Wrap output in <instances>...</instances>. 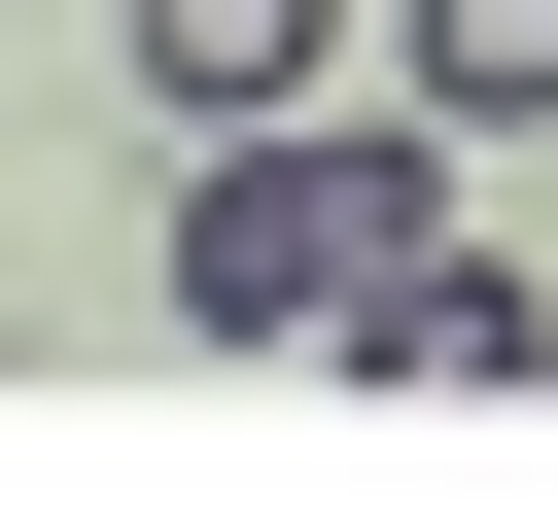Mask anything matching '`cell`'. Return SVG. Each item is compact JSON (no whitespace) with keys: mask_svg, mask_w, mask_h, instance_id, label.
<instances>
[{"mask_svg":"<svg viewBox=\"0 0 558 523\" xmlns=\"http://www.w3.org/2000/svg\"><path fill=\"white\" fill-rule=\"evenodd\" d=\"M453 209V139L418 105H244V139H174V349H349V279Z\"/></svg>","mask_w":558,"mask_h":523,"instance_id":"6da1fadb","label":"cell"},{"mask_svg":"<svg viewBox=\"0 0 558 523\" xmlns=\"http://www.w3.org/2000/svg\"><path fill=\"white\" fill-rule=\"evenodd\" d=\"M349 349H384V384H558V279H523L488 209H418V244L349 279Z\"/></svg>","mask_w":558,"mask_h":523,"instance_id":"7a4b0ae2","label":"cell"},{"mask_svg":"<svg viewBox=\"0 0 558 523\" xmlns=\"http://www.w3.org/2000/svg\"><path fill=\"white\" fill-rule=\"evenodd\" d=\"M349 70V0H140V105L174 139H244V105H314Z\"/></svg>","mask_w":558,"mask_h":523,"instance_id":"3957f363","label":"cell"},{"mask_svg":"<svg viewBox=\"0 0 558 523\" xmlns=\"http://www.w3.org/2000/svg\"><path fill=\"white\" fill-rule=\"evenodd\" d=\"M418 139H523L558 174V0H418Z\"/></svg>","mask_w":558,"mask_h":523,"instance_id":"277c9868","label":"cell"}]
</instances>
